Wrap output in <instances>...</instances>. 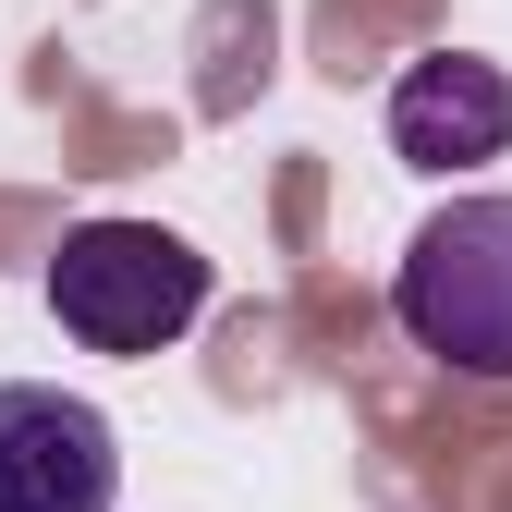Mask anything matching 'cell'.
Instances as JSON below:
<instances>
[{"mask_svg": "<svg viewBox=\"0 0 512 512\" xmlns=\"http://www.w3.org/2000/svg\"><path fill=\"white\" fill-rule=\"evenodd\" d=\"M403 342L452 378H512V196H452L391 269Z\"/></svg>", "mask_w": 512, "mask_h": 512, "instance_id": "6da1fadb", "label": "cell"}, {"mask_svg": "<svg viewBox=\"0 0 512 512\" xmlns=\"http://www.w3.org/2000/svg\"><path fill=\"white\" fill-rule=\"evenodd\" d=\"M391 147L415 159V171H488L500 147H512V74L500 61H476V49H427V61H403L391 74Z\"/></svg>", "mask_w": 512, "mask_h": 512, "instance_id": "277c9868", "label": "cell"}, {"mask_svg": "<svg viewBox=\"0 0 512 512\" xmlns=\"http://www.w3.org/2000/svg\"><path fill=\"white\" fill-rule=\"evenodd\" d=\"M122 500V439L86 391L13 378L0 391V512H110Z\"/></svg>", "mask_w": 512, "mask_h": 512, "instance_id": "3957f363", "label": "cell"}, {"mask_svg": "<svg viewBox=\"0 0 512 512\" xmlns=\"http://www.w3.org/2000/svg\"><path fill=\"white\" fill-rule=\"evenodd\" d=\"M49 317L86 354H159L208 317V256L159 220H86L49 256Z\"/></svg>", "mask_w": 512, "mask_h": 512, "instance_id": "7a4b0ae2", "label": "cell"}]
</instances>
